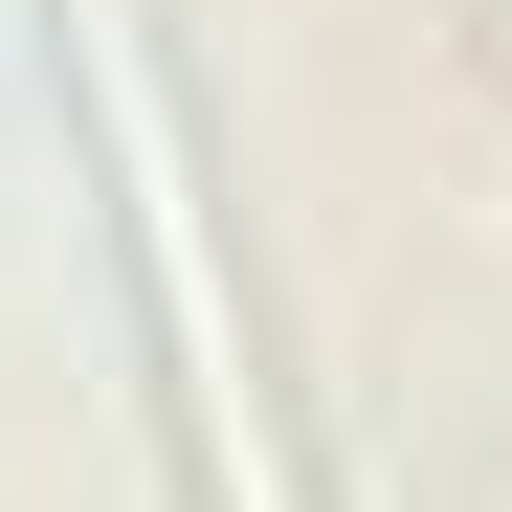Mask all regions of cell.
<instances>
[{
    "mask_svg": "<svg viewBox=\"0 0 512 512\" xmlns=\"http://www.w3.org/2000/svg\"><path fill=\"white\" fill-rule=\"evenodd\" d=\"M67 67H90V134H112V201H134V290H156V334H179L201 490H223V512H312V490H290V423H268V379H245V312H223L201 179H179V90H156V23H134V0H67Z\"/></svg>",
    "mask_w": 512,
    "mask_h": 512,
    "instance_id": "obj_1",
    "label": "cell"
}]
</instances>
